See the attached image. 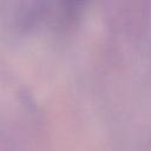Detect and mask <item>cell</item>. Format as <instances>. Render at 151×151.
Masks as SVG:
<instances>
[{"label": "cell", "instance_id": "1", "mask_svg": "<svg viewBox=\"0 0 151 151\" xmlns=\"http://www.w3.org/2000/svg\"><path fill=\"white\" fill-rule=\"evenodd\" d=\"M79 1H80V0H65V2H66V5L68 6L70 9H71V8H74V7L79 4Z\"/></svg>", "mask_w": 151, "mask_h": 151}]
</instances>
